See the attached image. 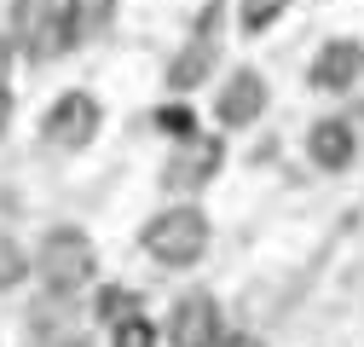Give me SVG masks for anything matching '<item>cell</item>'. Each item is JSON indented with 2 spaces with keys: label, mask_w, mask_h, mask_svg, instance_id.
Returning a JSON list of instances; mask_svg holds the SVG:
<instances>
[{
  "label": "cell",
  "mask_w": 364,
  "mask_h": 347,
  "mask_svg": "<svg viewBox=\"0 0 364 347\" xmlns=\"http://www.w3.org/2000/svg\"><path fill=\"white\" fill-rule=\"evenodd\" d=\"M12 41L29 64H53L75 47V0H18L12 6Z\"/></svg>",
  "instance_id": "cell-1"
},
{
  "label": "cell",
  "mask_w": 364,
  "mask_h": 347,
  "mask_svg": "<svg viewBox=\"0 0 364 347\" xmlns=\"http://www.w3.org/2000/svg\"><path fill=\"white\" fill-rule=\"evenodd\" d=\"M208 237H214V226H208V214L197 203H173V208H162V214L145 220V255L156 267H173V272L197 267L208 255Z\"/></svg>",
  "instance_id": "cell-2"
},
{
  "label": "cell",
  "mask_w": 364,
  "mask_h": 347,
  "mask_svg": "<svg viewBox=\"0 0 364 347\" xmlns=\"http://www.w3.org/2000/svg\"><path fill=\"white\" fill-rule=\"evenodd\" d=\"M29 272L53 295H81L87 284H93V272H99V249H93V237H87L81 226H53L47 237H41Z\"/></svg>",
  "instance_id": "cell-3"
},
{
  "label": "cell",
  "mask_w": 364,
  "mask_h": 347,
  "mask_svg": "<svg viewBox=\"0 0 364 347\" xmlns=\"http://www.w3.org/2000/svg\"><path fill=\"white\" fill-rule=\"evenodd\" d=\"M99 127H105V105H99L93 93H64V99L47 110L41 134H47L53 151H87V145L99 139Z\"/></svg>",
  "instance_id": "cell-4"
},
{
  "label": "cell",
  "mask_w": 364,
  "mask_h": 347,
  "mask_svg": "<svg viewBox=\"0 0 364 347\" xmlns=\"http://www.w3.org/2000/svg\"><path fill=\"white\" fill-rule=\"evenodd\" d=\"M162 336H168V347H214V341L225 336V324H220V301H214L208 289L179 295L173 313H168V324H162Z\"/></svg>",
  "instance_id": "cell-5"
},
{
  "label": "cell",
  "mask_w": 364,
  "mask_h": 347,
  "mask_svg": "<svg viewBox=\"0 0 364 347\" xmlns=\"http://www.w3.org/2000/svg\"><path fill=\"white\" fill-rule=\"evenodd\" d=\"M358 75H364V41H353V35L324 41V47L312 53V64H306V87L312 93H353Z\"/></svg>",
  "instance_id": "cell-6"
},
{
  "label": "cell",
  "mask_w": 364,
  "mask_h": 347,
  "mask_svg": "<svg viewBox=\"0 0 364 347\" xmlns=\"http://www.w3.org/2000/svg\"><path fill=\"white\" fill-rule=\"evenodd\" d=\"M255 116H266V75L260 70H232L214 93V122L220 127H249Z\"/></svg>",
  "instance_id": "cell-7"
},
{
  "label": "cell",
  "mask_w": 364,
  "mask_h": 347,
  "mask_svg": "<svg viewBox=\"0 0 364 347\" xmlns=\"http://www.w3.org/2000/svg\"><path fill=\"white\" fill-rule=\"evenodd\" d=\"M220 162H225V139L220 134H191L186 145L173 151V162H168V186L197 191V186L220 180Z\"/></svg>",
  "instance_id": "cell-8"
},
{
  "label": "cell",
  "mask_w": 364,
  "mask_h": 347,
  "mask_svg": "<svg viewBox=\"0 0 364 347\" xmlns=\"http://www.w3.org/2000/svg\"><path fill=\"white\" fill-rule=\"evenodd\" d=\"M306 156H312V168L341 174V168L358 156V134H353V122H341V116L312 122V134H306Z\"/></svg>",
  "instance_id": "cell-9"
},
{
  "label": "cell",
  "mask_w": 364,
  "mask_h": 347,
  "mask_svg": "<svg viewBox=\"0 0 364 347\" xmlns=\"http://www.w3.org/2000/svg\"><path fill=\"white\" fill-rule=\"evenodd\" d=\"M208 70H214V47L191 35V47L168 64V87H173V99H186L191 87H203V81H208Z\"/></svg>",
  "instance_id": "cell-10"
},
{
  "label": "cell",
  "mask_w": 364,
  "mask_h": 347,
  "mask_svg": "<svg viewBox=\"0 0 364 347\" xmlns=\"http://www.w3.org/2000/svg\"><path fill=\"white\" fill-rule=\"evenodd\" d=\"M139 307H145L139 289H127V284H105V289H99V301H93V319H99L105 330H116L122 319H133Z\"/></svg>",
  "instance_id": "cell-11"
},
{
  "label": "cell",
  "mask_w": 364,
  "mask_h": 347,
  "mask_svg": "<svg viewBox=\"0 0 364 347\" xmlns=\"http://www.w3.org/2000/svg\"><path fill=\"white\" fill-rule=\"evenodd\" d=\"M289 6L295 0H237V23H243V35H266Z\"/></svg>",
  "instance_id": "cell-12"
},
{
  "label": "cell",
  "mask_w": 364,
  "mask_h": 347,
  "mask_svg": "<svg viewBox=\"0 0 364 347\" xmlns=\"http://www.w3.org/2000/svg\"><path fill=\"white\" fill-rule=\"evenodd\" d=\"M156 127H162V134L173 139V145H186L191 134H197V116H191V105L186 99H168V105H156V116H151Z\"/></svg>",
  "instance_id": "cell-13"
},
{
  "label": "cell",
  "mask_w": 364,
  "mask_h": 347,
  "mask_svg": "<svg viewBox=\"0 0 364 347\" xmlns=\"http://www.w3.org/2000/svg\"><path fill=\"white\" fill-rule=\"evenodd\" d=\"M110 347H156V324L145 313H133V319H122L110 330Z\"/></svg>",
  "instance_id": "cell-14"
},
{
  "label": "cell",
  "mask_w": 364,
  "mask_h": 347,
  "mask_svg": "<svg viewBox=\"0 0 364 347\" xmlns=\"http://www.w3.org/2000/svg\"><path fill=\"white\" fill-rule=\"evenodd\" d=\"M23 278H29V255L12 237H0V289H18Z\"/></svg>",
  "instance_id": "cell-15"
},
{
  "label": "cell",
  "mask_w": 364,
  "mask_h": 347,
  "mask_svg": "<svg viewBox=\"0 0 364 347\" xmlns=\"http://www.w3.org/2000/svg\"><path fill=\"white\" fill-rule=\"evenodd\" d=\"M214 347H266V341H260V336H249V330H225Z\"/></svg>",
  "instance_id": "cell-16"
},
{
  "label": "cell",
  "mask_w": 364,
  "mask_h": 347,
  "mask_svg": "<svg viewBox=\"0 0 364 347\" xmlns=\"http://www.w3.org/2000/svg\"><path fill=\"white\" fill-rule=\"evenodd\" d=\"M6 127H12V93L0 87V139H6Z\"/></svg>",
  "instance_id": "cell-17"
},
{
  "label": "cell",
  "mask_w": 364,
  "mask_h": 347,
  "mask_svg": "<svg viewBox=\"0 0 364 347\" xmlns=\"http://www.w3.org/2000/svg\"><path fill=\"white\" fill-rule=\"evenodd\" d=\"M6 70H12V41H0V87H6Z\"/></svg>",
  "instance_id": "cell-18"
}]
</instances>
